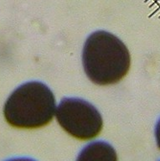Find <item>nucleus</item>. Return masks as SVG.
<instances>
[{
    "mask_svg": "<svg viewBox=\"0 0 160 161\" xmlns=\"http://www.w3.org/2000/svg\"><path fill=\"white\" fill-rule=\"evenodd\" d=\"M82 61L89 79L103 86L118 82L128 74L131 57L122 40L102 30L87 38L83 49Z\"/></svg>",
    "mask_w": 160,
    "mask_h": 161,
    "instance_id": "obj_1",
    "label": "nucleus"
},
{
    "mask_svg": "<svg viewBox=\"0 0 160 161\" xmlns=\"http://www.w3.org/2000/svg\"><path fill=\"white\" fill-rule=\"evenodd\" d=\"M55 113V98L44 83L30 81L14 91L3 108L5 119L19 128H38L52 120Z\"/></svg>",
    "mask_w": 160,
    "mask_h": 161,
    "instance_id": "obj_2",
    "label": "nucleus"
},
{
    "mask_svg": "<svg viewBox=\"0 0 160 161\" xmlns=\"http://www.w3.org/2000/svg\"><path fill=\"white\" fill-rule=\"evenodd\" d=\"M55 115L61 128L78 139L95 138L102 128V118L97 109L80 98L62 99Z\"/></svg>",
    "mask_w": 160,
    "mask_h": 161,
    "instance_id": "obj_3",
    "label": "nucleus"
},
{
    "mask_svg": "<svg viewBox=\"0 0 160 161\" xmlns=\"http://www.w3.org/2000/svg\"><path fill=\"white\" fill-rule=\"evenodd\" d=\"M155 138L156 142H157V145L160 148V119L158 120L157 125L155 128Z\"/></svg>",
    "mask_w": 160,
    "mask_h": 161,
    "instance_id": "obj_4",
    "label": "nucleus"
}]
</instances>
